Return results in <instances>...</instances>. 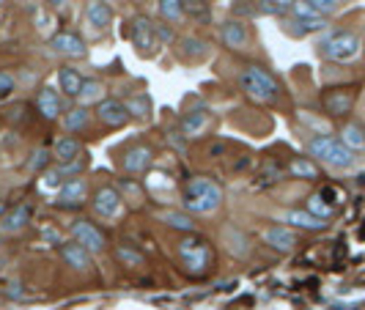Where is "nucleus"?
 Returning <instances> with one entry per match:
<instances>
[{"label":"nucleus","mask_w":365,"mask_h":310,"mask_svg":"<svg viewBox=\"0 0 365 310\" xmlns=\"http://www.w3.org/2000/svg\"><path fill=\"white\" fill-rule=\"evenodd\" d=\"M88 198V182L83 176H72L58 187V195H55V203L63 206V209H77L83 206Z\"/></svg>","instance_id":"10"},{"label":"nucleus","mask_w":365,"mask_h":310,"mask_svg":"<svg viewBox=\"0 0 365 310\" xmlns=\"http://www.w3.org/2000/svg\"><path fill=\"white\" fill-rule=\"evenodd\" d=\"M91 124V113H88V108H74L66 113V118H63V127H66V132H83V129Z\"/></svg>","instance_id":"29"},{"label":"nucleus","mask_w":365,"mask_h":310,"mask_svg":"<svg viewBox=\"0 0 365 310\" xmlns=\"http://www.w3.org/2000/svg\"><path fill=\"white\" fill-rule=\"evenodd\" d=\"M160 219H163L168 228L182 231V234H187V237H190V234H198L195 219H192V215H187V212H163Z\"/></svg>","instance_id":"25"},{"label":"nucleus","mask_w":365,"mask_h":310,"mask_svg":"<svg viewBox=\"0 0 365 310\" xmlns=\"http://www.w3.org/2000/svg\"><path fill=\"white\" fill-rule=\"evenodd\" d=\"M239 88L245 91L247 99H253L256 105H274L280 99V86L272 77L269 69L258 66V63H250L239 72Z\"/></svg>","instance_id":"2"},{"label":"nucleus","mask_w":365,"mask_h":310,"mask_svg":"<svg viewBox=\"0 0 365 310\" xmlns=\"http://www.w3.org/2000/svg\"><path fill=\"white\" fill-rule=\"evenodd\" d=\"M50 47H53L58 55H63V58H86V53H88L86 41L77 36V33H72V31L55 33L53 41H50Z\"/></svg>","instance_id":"14"},{"label":"nucleus","mask_w":365,"mask_h":310,"mask_svg":"<svg viewBox=\"0 0 365 310\" xmlns=\"http://www.w3.org/2000/svg\"><path fill=\"white\" fill-rule=\"evenodd\" d=\"M129 38L135 44V50L148 58V55L157 53L160 47V36H157V25L151 22L148 17H135L129 22Z\"/></svg>","instance_id":"6"},{"label":"nucleus","mask_w":365,"mask_h":310,"mask_svg":"<svg viewBox=\"0 0 365 310\" xmlns=\"http://www.w3.org/2000/svg\"><path fill=\"white\" fill-rule=\"evenodd\" d=\"M77 99L83 102V108H88L91 102H96V105H99V102L105 99V86H102L99 80H86V83H83V91H80V96H77Z\"/></svg>","instance_id":"32"},{"label":"nucleus","mask_w":365,"mask_h":310,"mask_svg":"<svg viewBox=\"0 0 365 310\" xmlns=\"http://www.w3.org/2000/svg\"><path fill=\"white\" fill-rule=\"evenodd\" d=\"M6 212H9V206H6V201H0V217H3Z\"/></svg>","instance_id":"40"},{"label":"nucleus","mask_w":365,"mask_h":310,"mask_svg":"<svg viewBox=\"0 0 365 310\" xmlns=\"http://www.w3.org/2000/svg\"><path fill=\"white\" fill-rule=\"evenodd\" d=\"M308 154L332 170H346L354 165V151L344 146L341 138H332V135H313L308 140Z\"/></svg>","instance_id":"3"},{"label":"nucleus","mask_w":365,"mask_h":310,"mask_svg":"<svg viewBox=\"0 0 365 310\" xmlns=\"http://www.w3.org/2000/svg\"><path fill=\"white\" fill-rule=\"evenodd\" d=\"M184 3V17L195 19V22H206L212 17V6L209 0H182Z\"/></svg>","instance_id":"31"},{"label":"nucleus","mask_w":365,"mask_h":310,"mask_svg":"<svg viewBox=\"0 0 365 310\" xmlns=\"http://www.w3.org/2000/svg\"><path fill=\"white\" fill-rule=\"evenodd\" d=\"M115 258H118L124 267H132V269L146 267V256H143L138 247H132V244H115Z\"/></svg>","instance_id":"28"},{"label":"nucleus","mask_w":365,"mask_h":310,"mask_svg":"<svg viewBox=\"0 0 365 310\" xmlns=\"http://www.w3.org/2000/svg\"><path fill=\"white\" fill-rule=\"evenodd\" d=\"M154 162V148L146 146V143H138V146H129L124 151V157H121V165H124V170L132 173V176H138V173H146L148 167Z\"/></svg>","instance_id":"13"},{"label":"nucleus","mask_w":365,"mask_h":310,"mask_svg":"<svg viewBox=\"0 0 365 310\" xmlns=\"http://www.w3.org/2000/svg\"><path fill=\"white\" fill-rule=\"evenodd\" d=\"M220 38L228 50H250L253 36H250V28L242 22V19H225L222 28H220Z\"/></svg>","instance_id":"11"},{"label":"nucleus","mask_w":365,"mask_h":310,"mask_svg":"<svg viewBox=\"0 0 365 310\" xmlns=\"http://www.w3.org/2000/svg\"><path fill=\"white\" fill-rule=\"evenodd\" d=\"M127 110L132 118H148V113H151V99H148L146 93H138V96H132L127 102Z\"/></svg>","instance_id":"34"},{"label":"nucleus","mask_w":365,"mask_h":310,"mask_svg":"<svg viewBox=\"0 0 365 310\" xmlns=\"http://www.w3.org/2000/svg\"><path fill=\"white\" fill-rule=\"evenodd\" d=\"M0 269H3V264H0Z\"/></svg>","instance_id":"42"},{"label":"nucleus","mask_w":365,"mask_h":310,"mask_svg":"<svg viewBox=\"0 0 365 310\" xmlns=\"http://www.w3.org/2000/svg\"><path fill=\"white\" fill-rule=\"evenodd\" d=\"M209 124V110L206 108H192L190 113H184L182 118V135L184 138H198Z\"/></svg>","instance_id":"24"},{"label":"nucleus","mask_w":365,"mask_h":310,"mask_svg":"<svg viewBox=\"0 0 365 310\" xmlns=\"http://www.w3.org/2000/svg\"><path fill=\"white\" fill-rule=\"evenodd\" d=\"M322 102H324V110H327L329 115H346L351 105H354V96L346 88H332V91L322 96Z\"/></svg>","instance_id":"20"},{"label":"nucleus","mask_w":365,"mask_h":310,"mask_svg":"<svg viewBox=\"0 0 365 310\" xmlns=\"http://www.w3.org/2000/svg\"><path fill=\"white\" fill-rule=\"evenodd\" d=\"M363 113H365V102H363Z\"/></svg>","instance_id":"41"},{"label":"nucleus","mask_w":365,"mask_h":310,"mask_svg":"<svg viewBox=\"0 0 365 310\" xmlns=\"http://www.w3.org/2000/svg\"><path fill=\"white\" fill-rule=\"evenodd\" d=\"M96 118H99V124H105L108 129H121L129 124V110H127V102H121V99H102L99 105H96V113H93Z\"/></svg>","instance_id":"9"},{"label":"nucleus","mask_w":365,"mask_h":310,"mask_svg":"<svg viewBox=\"0 0 365 310\" xmlns=\"http://www.w3.org/2000/svg\"><path fill=\"white\" fill-rule=\"evenodd\" d=\"M36 108L44 121H55L61 115V96H58V91L50 88V86H44L36 96Z\"/></svg>","instance_id":"23"},{"label":"nucleus","mask_w":365,"mask_h":310,"mask_svg":"<svg viewBox=\"0 0 365 310\" xmlns=\"http://www.w3.org/2000/svg\"><path fill=\"white\" fill-rule=\"evenodd\" d=\"M360 36L357 33H351V31H335V33H329L322 44H319V53L324 55L327 61L332 63H349V61H354L357 55H360Z\"/></svg>","instance_id":"5"},{"label":"nucleus","mask_w":365,"mask_h":310,"mask_svg":"<svg viewBox=\"0 0 365 310\" xmlns=\"http://www.w3.org/2000/svg\"><path fill=\"white\" fill-rule=\"evenodd\" d=\"M86 19H88V25H93L96 31H105L110 22H113V6H110L108 0H91L86 6Z\"/></svg>","instance_id":"22"},{"label":"nucleus","mask_w":365,"mask_h":310,"mask_svg":"<svg viewBox=\"0 0 365 310\" xmlns=\"http://www.w3.org/2000/svg\"><path fill=\"white\" fill-rule=\"evenodd\" d=\"M61 176H63V170H61V167H55V170H47V173H44V184H47V187H61Z\"/></svg>","instance_id":"38"},{"label":"nucleus","mask_w":365,"mask_h":310,"mask_svg":"<svg viewBox=\"0 0 365 310\" xmlns=\"http://www.w3.org/2000/svg\"><path fill=\"white\" fill-rule=\"evenodd\" d=\"M308 3H311L316 11H322L324 17H329V14L338 9V0H308Z\"/></svg>","instance_id":"37"},{"label":"nucleus","mask_w":365,"mask_h":310,"mask_svg":"<svg viewBox=\"0 0 365 310\" xmlns=\"http://www.w3.org/2000/svg\"><path fill=\"white\" fill-rule=\"evenodd\" d=\"M17 91V83L9 72H0V102H6L11 93Z\"/></svg>","instance_id":"36"},{"label":"nucleus","mask_w":365,"mask_h":310,"mask_svg":"<svg viewBox=\"0 0 365 310\" xmlns=\"http://www.w3.org/2000/svg\"><path fill=\"white\" fill-rule=\"evenodd\" d=\"M91 206H93V212H96V217L118 219L121 212H124V198H121V192H118L115 187L105 184V187H99V190L93 192Z\"/></svg>","instance_id":"7"},{"label":"nucleus","mask_w":365,"mask_h":310,"mask_svg":"<svg viewBox=\"0 0 365 310\" xmlns=\"http://www.w3.org/2000/svg\"><path fill=\"white\" fill-rule=\"evenodd\" d=\"M283 222H289L294 228H302V231H324L327 228V219H319L308 209H289V212H283Z\"/></svg>","instance_id":"19"},{"label":"nucleus","mask_w":365,"mask_h":310,"mask_svg":"<svg viewBox=\"0 0 365 310\" xmlns=\"http://www.w3.org/2000/svg\"><path fill=\"white\" fill-rule=\"evenodd\" d=\"M160 17L170 25L184 19V3L182 0H160Z\"/></svg>","instance_id":"33"},{"label":"nucleus","mask_w":365,"mask_h":310,"mask_svg":"<svg viewBox=\"0 0 365 310\" xmlns=\"http://www.w3.org/2000/svg\"><path fill=\"white\" fill-rule=\"evenodd\" d=\"M176 253H179V258H182L184 269H187L190 274H198V277L209 272V267H212V261H215L212 244H209L206 239L195 237V234L179 239Z\"/></svg>","instance_id":"4"},{"label":"nucleus","mask_w":365,"mask_h":310,"mask_svg":"<svg viewBox=\"0 0 365 310\" xmlns=\"http://www.w3.org/2000/svg\"><path fill=\"white\" fill-rule=\"evenodd\" d=\"M261 237H264V242H267L272 250H277V253H292L294 247L299 244L297 234H294L292 228H286V225H269Z\"/></svg>","instance_id":"15"},{"label":"nucleus","mask_w":365,"mask_h":310,"mask_svg":"<svg viewBox=\"0 0 365 310\" xmlns=\"http://www.w3.org/2000/svg\"><path fill=\"white\" fill-rule=\"evenodd\" d=\"M294 0H258L256 11L264 17H289Z\"/></svg>","instance_id":"27"},{"label":"nucleus","mask_w":365,"mask_h":310,"mask_svg":"<svg viewBox=\"0 0 365 310\" xmlns=\"http://www.w3.org/2000/svg\"><path fill=\"white\" fill-rule=\"evenodd\" d=\"M44 3H50L55 9H61V6H66V0H44Z\"/></svg>","instance_id":"39"},{"label":"nucleus","mask_w":365,"mask_h":310,"mask_svg":"<svg viewBox=\"0 0 365 310\" xmlns=\"http://www.w3.org/2000/svg\"><path fill=\"white\" fill-rule=\"evenodd\" d=\"M72 239L77 242V244H83L91 256H96V253H102L105 247H108V239H105V234L93 225V222H88V219H74L72 222Z\"/></svg>","instance_id":"8"},{"label":"nucleus","mask_w":365,"mask_h":310,"mask_svg":"<svg viewBox=\"0 0 365 310\" xmlns=\"http://www.w3.org/2000/svg\"><path fill=\"white\" fill-rule=\"evenodd\" d=\"M292 17H294V22H297V25H302V31H305V33L327 28V17H324L322 11H316L308 0H294Z\"/></svg>","instance_id":"12"},{"label":"nucleus","mask_w":365,"mask_h":310,"mask_svg":"<svg viewBox=\"0 0 365 310\" xmlns=\"http://www.w3.org/2000/svg\"><path fill=\"white\" fill-rule=\"evenodd\" d=\"M28 222H31V206H28V203L14 206V209H9V212L0 217V234H6V237L19 234V231L28 228Z\"/></svg>","instance_id":"16"},{"label":"nucleus","mask_w":365,"mask_h":310,"mask_svg":"<svg viewBox=\"0 0 365 310\" xmlns=\"http://www.w3.org/2000/svg\"><path fill=\"white\" fill-rule=\"evenodd\" d=\"M308 212L316 215L319 219H329L335 215V206L324 201V195H311V198H308Z\"/></svg>","instance_id":"35"},{"label":"nucleus","mask_w":365,"mask_h":310,"mask_svg":"<svg viewBox=\"0 0 365 310\" xmlns=\"http://www.w3.org/2000/svg\"><path fill=\"white\" fill-rule=\"evenodd\" d=\"M341 140L344 146L351 148V151H363L365 148V129L360 124H346L344 132H341Z\"/></svg>","instance_id":"30"},{"label":"nucleus","mask_w":365,"mask_h":310,"mask_svg":"<svg viewBox=\"0 0 365 310\" xmlns=\"http://www.w3.org/2000/svg\"><path fill=\"white\" fill-rule=\"evenodd\" d=\"M182 203L187 215H212L222 206V187L215 179H190L182 190Z\"/></svg>","instance_id":"1"},{"label":"nucleus","mask_w":365,"mask_h":310,"mask_svg":"<svg viewBox=\"0 0 365 310\" xmlns=\"http://www.w3.org/2000/svg\"><path fill=\"white\" fill-rule=\"evenodd\" d=\"M53 157L58 160V165L80 162V160H83V143H80L77 138H72V135H63V138L55 140Z\"/></svg>","instance_id":"17"},{"label":"nucleus","mask_w":365,"mask_h":310,"mask_svg":"<svg viewBox=\"0 0 365 310\" xmlns=\"http://www.w3.org/2000/svg\"><path fill=\"white\" fill-rule=\"evenodd\" d=\"M61 258H63L66 267H72L74 272H86L91 267V253L83 244H77L74 239L66 242V244H61Z\"/></svg>","instance_id":"18"},{"label":"nucleus","mask_w":365,"mask_h":310,"mask_svg":"<svg viewBox=\"0 0 365 310\" xmlns=\"http://www.w3.org/2000/svg\"><path fill=\"white\" fill-rule=\"evenodd\" d=\"M289 173L294 179H305V182H313L319 179V165L313 162L311 157H294L289 162Z\"/></svg>","instance_id":"26"},{"label":"nucleus","mask_w":365,"mask_h":310,"mask_svg":"<svg viewBox=\"0 0 365 310\" xmlns=\"http://www.w3.org/2000/svg\"><path fill=\"white\" fill-rule=\"evenodd\" d=\"M83 83H86V77L77 72L74 66H61V69H58V86H61L63 96L77 99L80 91H83Z\"/></svg>","instance_id":"21"}]
</instances>
